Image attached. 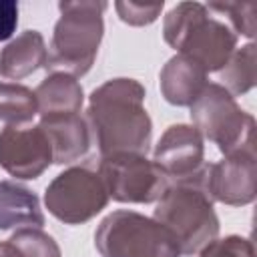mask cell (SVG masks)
Wrapping results in <instances>:
<instances>
[{"label": "cell", "instance_id": "19", "mask_svg": "<svg viewBox=\"0 0 257 257\" xmlns=\"http://www.w3.org/2000/svg\"><path fill=\"white\" fill-rule=\"evenodd\" d=\"M8 243L18 251L20 257H60L58 243L38 227L18 229L12 233Z\"/></svg>", "mask_w": 257, "mask_h": 257}, {"label": "cell", "instance_id": "8", "mask_svg": "<svg viewBox=\"0 0 257 257\" xmlns=\"http://www.w3.org/2000/svg\"><path fill=\"white\" fill-rule=\"evenodd\" d=\"M98 175L108 197L118 203H155L169 189L167 175L145 155H110L100 159Z\"/></svg>", "mask_w": 257, "mask_h": 257}, {"label": "cell", "instance_id": "1", "mask_svg": "<svg viewBox=\"0 0 257 257\" xmlns=\"http://www.w3.org/2000/svg\"><path fill=\"white\" fill-rule=\"evenodd\" d=\"M86 124L100 159L145 155L151 149L153 122L145 108V86L135 78H112L92 90Z\"/></svg>", "mask_w": 257, "mask_h": 257}, {"label": "cell", "instance_id": "11", "mask_svg": "<svg viewBox=\"0 0 257 257\" xmlns=\"http://www.w3.org/2000/svg\"><path fill=\"white\" fill-rule=\"evenodd\" d=\"M205 187L213 201L223 205H249L257 195V161L251 153L231 155L207 165Z\"/></svg>", "mask_w": 257, "mask_h": 257}, {"label": "cell", "instance_id": "21", "mask_svg": "<svg viewBox=\"0 0 257 257\" xmlns=\"http://www.w3.org/2000/svg\"><path fill=\"white\" fill-rule=\"evenodd\" d=\"M253 243L247 237L229 235L225 239L211 241L205 249H201L199 257H253Z\"/></svg>", "mask_w": 257, "mask_h": 257}, {"label": "cell", "instance_id": "10", "mask_svg": "<svg viewBox=\"0 0 257 257\" xmlns=\"http://www.w3.org/2000/svg\"><path fill=\"white\" fill-rule=\"evenodd\" d=\"M171 183L193 179L205 173V145L199 131L191 124L169 126L155 147L153 161Z\"/></svg>", "mask_w": 257, "mask_h": 257}, {"label": "cell", "instance_id": "6", "mask_svg": "<svg viewBox=\"0 0 257 257\" xmlns=\"http://www.w3.org/2000/svg\"><path fill=\"white\" fill-rule=\"evenodd\" d=\"M102 257H181L175 237L155 219L135 211H112L94 233Z\"/></svg>", "mask_w": 257, "mask_h": 257}, {"label": "cell", "instance_id": "20", "mask_svg": "<svg viewBox=\"0 0 257 257\" xmlns=\"http://www.w3.org/2000/svg\"><path fill=\"white\" fill-rule=\"evenodd\" d=\"M209 12H217L219 16H227L231 22V30L235 34H243L247 38L255 36L257 24V2L247 0V2H209L205 4Z\"/></svg>", "mask_w": 257, "mask_h": 257}, {"label": "cell", "instance_id": "18", "mask_svg": "<svg viewBox=\"0 0 257 257\" xmlns=\"http://www.w3.org/2000/svg\"><path fill=\"white\" fill-rule=\"evenodd\" d=\"M36 112V96L28 86L0 82V120L12 126H22L30 122Z\"/></svg>", "mask_w": 257, "mask_h": 257}, {"label": "cell", "instance_id": "24", "mask_svg": "<svg viewBox=\"0 0 257 257\" xmlns=\"http://www.w3.org/2000/svg\"><path fill=\"white\" fill-rule=\"evenodd\" d=\"M0 257H20V255L8 241H2L0 243Z\"/></svg>", "mask_w": 257, "mask_h": 257}, {"label": "cell", "instance_id": "12", "mask_svg": "<svg viewBox=\"0 0 257 257\" xmlns=\"http://www.w3.org/2000/svg\"><path fill=\"white\" fill-rule=\"evenodd\" d=\"M40 128L52 145V163L66 165L86 155L90 147V131L80 114H56L40 118Z\"/></svg>", "mask_w": 257, "mask_h": 257}, {"label": "cell", "instance_id": "16", "mask_svg": "<svg viewBox=\"0 0 257 257\" xmlns=\"http://www.w3.org/2000/svg\"><path fill=\"white\" fill-rule=\"evenodd\" d=\"M42 225L44 213L38 197L14 181H0V231L14 227L40 229Z\"/></svg>", "mask_w": 257, "mask_h": 257}, {"label": "cell", "instance_id": "22", "mask_svg": "<svg viewBox=\"0 0 257 257\" xmlns=\"http://www.w3.org/2000/svg\"><path fill=\"white\" fill-rule=\"evenodd\" d=\"M118 18L131 26H145L159 18L163 10V0L155 4H143V2H116L114 4Z\"/></svg>", "mask_w": 257, "mask_h": 257}, {"label": "cell", "instance_id": "9", "mask_svg": "<svg viewBox=\"0 0 257 257\" xmlns=\"http://www.w3.org/2000/svg\"><path fill=\"white\" fill-rule=\"evenodd\" d=\"M52 163V145L38 126H12L0 133V167L16 179H36Z\"/></svg>", "mask_w": 257, "mask_h": 257}, {"label": "cell", "instance_id": "5", "mask_svg": "<svg viewBox=\"0 0 257 257\" xmlns=\"http://www.w3.org/2000/svg\"><path fill=\"white\" fill-rule=\"evenodd\" d=\"M193 126L203 139L213 141L225 157L255 155V118L245 112L235 96L217 82H209L191 104Z\"/></svg>", "mask_w": 257, "mask_h": 257}, {"label": "cell", "instance_id": "3", "mask_svg": "<svg viewBox=\"0 0 257 257\" xmlns=\"http://www.w3.org/2000/svg\"><path fill=\"white\" fill-rule=\"evenodd\" d=\"M155 221L175 237L181 255H195L215 241L219 235V217L205 187V173L171 183L159 199Z\"/></svg>", "mask_w": 257, "mask_h": 257}, {"label": "cell", "instance_id": "23", "mask_svg": "<svg viewBox=\"0 0 257 257\" xmlns=\"http://www.w3.org/2000/svg\"><path fill=\"white\" fill-rule=\"evenodd\" d=\"M18 24V4L14 0H0V40L14 34Z\"/></svg>", "mask_w": 257, "mask_h": 257}, {"label": "cell", "instance_id": "7", "mask_svg": "<svg viewBox=\"0 0 257 257\" xmlns=\"http://www.w3.org/2000/svg\"><path fill=\"white\" fill-rule=\"evenodd\" d=\"M108 199L102 177L88 167H70L62 171L44 193L48 213L66 225L90 221L106 207Z\"/></svg>", "mask_w": 257, "mask_h": 257}, {"label": "cell", "instance_id": "15", "mask_svg": "<svg viewBox=\"0 0 257 257\" xmlns=\"http://www.w3.org/2000/svg\"><path fill=\"white\" fill-rule=\"evenodd\" d=\"M40 118L56 114H80L84 92L80 82L64 72L48 74L34 90Z\"/></svg>", "mask_w": 257, "mask_h": 257}, {"label": "cell", "instance_id": "17", "mask_svg": "<svg viewBox=\"0 0 257 257\" xmlns=\"http://www.w3.org/2000/svg\"><path fill=\"white\" fill-rule=\"evenodd\" d=\"M219 78L231 94H245L257 80V46L253 42L237 48L227 64L219 70Z\"/></svg>", "mask_w": 257, "mask_h": 257}, {"label": "cell", "instance_id": "2", "mask_svg": "<svg viewBox=\"0 0 257 257\" xmlns=\"http://www.w3.org/2000/svg\"><path fill=\"white\" fill-rule=\"evenodd\" d=\"M163 36L169 46L205 72L221 70L237 50V34L231 26L213 18L201 2H181L171 8L165 16Z\"/></svg>", "mask_w": 257, "mask_h": 257}, {"label": "cell", "instance_id": "14", "mask_svg": "<svg viewBox=\"0 0 257 257\" xmlns=\"http://www.w3.org/2000/svg\"><path fill=\"white\" fill-rule=\"evenodd\" d=\"M48 50L38 30H26L18 34L0 50V74L4 78L20 80L38 68L46 66Z\"/></svg>", "mask_w": 257, "mask_h": 257}, {"label": "cell", "instance_id": "4", "mask_svg": "<svg viewBox=\"0 0 257 257\" xmlns=\"http://www.w3.org/2000/svg\"><path fill=\"white\" fill-rule=\"evenodd\" d=\"M58 8L60 18L54 24L44 68L50 72L82 76L92 68L98 54L104 34L102 12L106 10V2H60Z\"/></svg>", "mask_w": 257, "mask_h": 257}, {"label": "cell", "instance_id": "13", "mask_svg": "<svg viewBox=\"0 0 257 257\" xmlns=\"http://www.w3.org/2000/svg\"><path fill=\"white\" fill-rule=\"evenodd\" d=\"M159 84L169 104L191 106L209 82H207V72L199 64H195L193 60L181 54H175L163 66L159 74Z\"/></svg>", "mask_w": 257, "mask_h": 257}]
</instances>
